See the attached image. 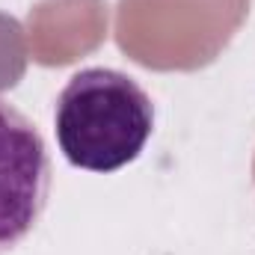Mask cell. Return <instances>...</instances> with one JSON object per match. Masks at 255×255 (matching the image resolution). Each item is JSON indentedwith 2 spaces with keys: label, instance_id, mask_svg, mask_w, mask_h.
<instances>
[{
  "label": "cell",
  "instance_id": "cell-1",
  "mask_svg": "<svg viewBox=\"0 0 255 255\" xmlns=\"http://www.w3.org/2000/svg\"><path fill=\"white\" fill-rule=\"evenodd\" d=\"M54 125L71 166L116 172L142 154L154 130V104L130 74L92 65L68 77Z\"/></svg>",
  "mask_w": 255,
  "mask_h": 255
},
{
  "label": "cell",
  "instance_id": "cell-2",
  "mask_svg": "<svg viewBox=\"0 0 255 255\" xmlns=\"http://www.w3.org/2000/svg\"><path fill=\"white\" fill-rule=\"evenodd\" d=\"M51 196V157L36 125L0 101V255L36 229Z\"/></svg>",
  "mask_w": 255,
  "mask_h": 255
}]
</instances>
